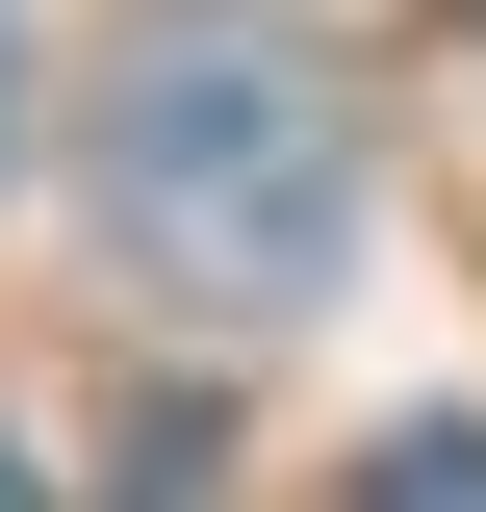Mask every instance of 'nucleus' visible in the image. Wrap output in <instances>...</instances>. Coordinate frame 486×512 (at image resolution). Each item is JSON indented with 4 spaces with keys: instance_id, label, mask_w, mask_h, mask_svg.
<instances>
[{
    "instance_id": "7ed1b4c3",
    "label": "nucleus",
    "mask_w": 486,
    "mask_h": 512,
    "mask_svg": "<svg viewBox=\"0 0 486 512\" xmlns=\"http://www.w3.org/2000/svg\"><path fill=\"white\" fill-rule=\"evenodd\" d=\"M0 512H52V487H26V461H0Z\"/></svg>"
},
{
    "instance_id": "f257e3e1",
    "label": "nucleus",
    "mask_w": 486,
    "mask_h": 512,
    "mask_svg": "<svg viewBox=\"0 0 486 512\" xmlns=\"http://www.w3.org/2000/svg\"><path fill=\"white\" fill-rule=\"evenodd\" d=\"M103 231H128V282H180V308H307L333 231H359V154H333V103H307L282 52L154 26L128 103H103Z\"/></svg>"
},
{
    "instance_id": "f03ea898",
    "label": "nucleus",
    "mask_w": 486,
    "mask_h": 512,
    "mask_svg": "<svg viewBox=\"0 0 486 512\" xmlns=\"http://www.w3.org/2000/svg\"><path fill=\"white\" fill-rule=\"evenodd\" d=\"M359 512H486V410H410V436L359 461Z\"/></svg>"
}]
</instances>
